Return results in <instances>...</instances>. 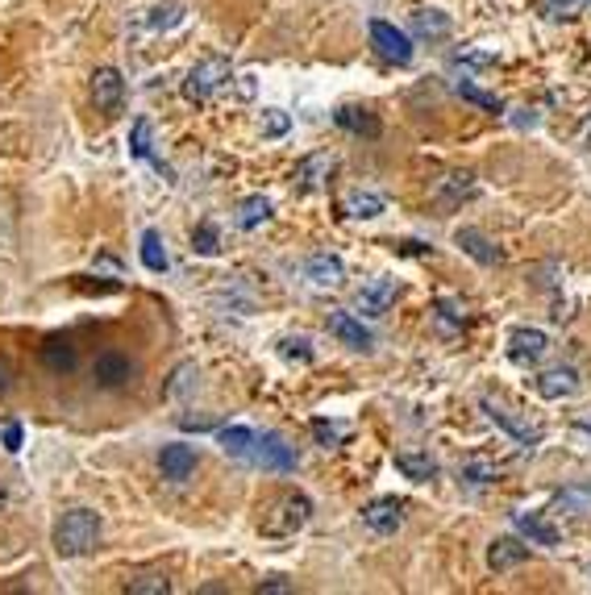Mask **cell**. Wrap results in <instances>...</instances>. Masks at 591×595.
Instances as JSON below:
<instances>
[{
    "label": "cell",
    "instance_id": "44",
    "mask_svg": "<svg viewBox=\"0 0 591 595\" xmlns=\"http://www.w3.org/2000/svg\"><path fill=\"white\" fill-rule=\"evenodd\" d=\"M279 591H292V583H284V579H266V583H258V595H279Z\"/></svg>",
    "mask_w": 591,
    "mask_h": 595
},
{
    "label": "cell",
    "instance_id": "30",
    "mask_svg": "<svg viewBox=\"0 0 591 595\" xmlns=\"http://www.w3.org/2000/svg\"><path fill=\"white\" fill-rule=\"evenodd\" d=\"M454 92H458V96H463V100H471V105L487 108V113H504V100H500V96H492V92L475 88L471 79H458V84H454Z\"/></svg>",
    "mask_w": 591,
    "mask_h": 595
},
{
    "label": "cell",
    "instance_id": "36",
    "mask_svg": "<svg viewBox=\"0 0 591 595\" xmlns=\"http://www.w3.org/2000/svg\"><path fill=\"white\" fill-rule=\"evenodd\" d=\"M292 129V117H287L284 108H263V134L266 137H284Z\"/></svg>",
    "mask_w": 591,
    "mask_h": 595
},
{
    "label": "cell",
    "instance_id": "42",
    "mask_svg": "<svg viewBox=\"0 0 591 595\" xmlns=\"http://www.w3.org/2000/svg\"><path fill=\"white\" fill-rule=\"evenodd\" d=\"M13 391V367H9V358H0V400Z\"/></svg>",
    "mask_w": 591,
    "mask_h": 595
},
{
    "label": "cell",
    "instance_id": "18",
    "mask_svg": "<svg viewBox=\"0 0 591 595\" xmlns=\"http://www.w3.org/2000/svg\"><path fill=\"white\" fill-rule=\"evenodd\" d=\"M525 558H529V546H521L516 537H496L492 550H487V566H492V570H513Z\"/></svg>",
    "mask_w": 591,
    "mask_h": 595
},
{
    "label": "cell",
    "instance_id": "43",
    "mask_svg": "<svg viewBox=\"0 0 591 595\" xmlns=\"http://www.w3.org/2000/svg\"><path fill=\"white\" fill-rule=\"evenodd\" d=\"M21 438H25V433H21V425H9V429H5V449H9V454H17Z\"/></svg>",
    "mask_w": 591,
    "mask_h": 595
},
{
    "label": "cell",
    "instance_id": "8",
    "mask_svg": "<svg viewBox=\"0 0 591 595\" xmlns=\"http://www.w3.org/2000/svg\"><path fill=\"white\" fill-rule=\"evenodd\" d=\"M92 100H96L100 113H121V100H125V79L117 67H96L92 76Z\"/></svg>",
    "mask_w": 591,
    "mask_h": 595
},
{
    "label": "cell",
    "instance_id": "40",
    "mask_svg": "<svg viewBox=\"0 0 591 595\" xmlns=\"http://www.w3.org/2000/svg\"><path fill=\"white\" fill-rule=\"evenodd\" d=\"M313 438L329 449V446H337V441H342V429H337V425H329V420H313Z\"/></svg>",
    "mask_w": 591,
    "mask_h": 595
},
{
    "label": "cell",
    "instance_id": "2",
    "mask_svg": "<svg viewBox=\"0 0 591 595\" xmlns=\"http://www.w3.org/2000/svg\"><path fill=\"white\" fill-rule=\"evenodd\" d=\"M308 517H313V499L300 496V491H287V496H279L275 504L263 512V533L271 537H292L296 529H305Z\"/></svg>",
    "mask_w": 591,
    "mask_h": 595
},
{
    "label": "cell",
    "instance_id": "7",
    "mask_svg": "<svg viewBox=\"0 0 591 595\" xmlns=\"http://www.w3.org/2000/svg\"><path fill=\"white\" fill-rule=\"evenodd\" d=\"M337 171V155H329V150H316V155H305L300 163H296L292 171V184L305 187V192H316V187H326L329 176Z\"/></svg>",
    "mask_w": 591,
    "mask_h": 595
},
{
    "label": "cell",
    "instance_id": "24",
    "mask_svg": "<svg viewBox=\"0 0 591 595\" xmlns=\"http://www.w3.org/2000/svg\"><path fill=\"white\" fill-rule=\"evenodd\" d=\"M396 467H400L405 479H413V483H429V479L437 475V462L429 459V454H416V449H400V454H396Z\"/></svg>",
    "mask_w": 591,
    "mask_h": 595
},
{
    "label": "cell",
    "instance_id": "35",
    "mask_svg": "<svg viewBox=\"0 0 591 595\" xmlns=\"http://www.w3.org/2000/svg\"><path fill=\"white\" fill-rule=\"evenodd\" d=\"M184 21V9L179 5H158V9H150V30H171V25H179Z\"/></svg>",
    "mask_w": 591,
    "mask_h": 595
},
{
    "label": "cell",
    "instance_id": "10",
    "mask_svg": "<svg viewBox=\"0 0 591 595\" xmlns=\"http://www.w3.org/2000/svg\"><path fill=\"white\" fill-rule=\"evenodd\" d=\"M392 300H396V279L379 275V279H371V283H363V287H358L355 308L363 317H384L387 308H392Z\"/></svg>",
    "mask_w": 591,
    "mask_h": 595
},
{
    "label": "cell",
    "instance_id": "26",
    "mask_svg": "<svg viewBox=\"0 0 591 595\" xmlns=\"http://www.w3.org/2000/svg\"><path fill=\"white\" fill-rule=\"evenodd\" d=\"M266 217H271V200H266V196H246V200L237 205L234 221H237V229H258Z\"/></svg>",
    "mask_w": 591,
    "mask_h": 595
},
{
    "label": "cell",
    "instance_id": "25",
    "mask_svg": "<svg viewBox=\"0 0 591 595\" xmlns=\"http://www.w3.org/2000/svg\"><path fill=\"white\" fill-rule=\"evenodd\" d=\"M342 208H346L350 217H358V221H371V217L384 213V196L355 187V192H346V196H342Z\"/></svg>",
    "mask_w": 591,
    "mask_h": 595
},
{
    "label": "cell",
    "instance_id": "34",
    "mask_svg": "<svg viewBox=\"0 0 591 595\" xmlns=\"http://www.w3.org/2000/svg\"><path fill=\"white\" fill-rule=\"evenodd\" d=\"M129 155L134 158H150V121L138 117L134 129H129Z\"/></svg>",
    "mask_w": 591,
    "mask_h": 595
},
{
    "label": "cell",
    "instance_id": "13",
    "mask_svg": "<svg viewBox=\"0 0 591 595\" xmlns=\"http://www.w3.org/2000/svg\"><path fill=\"white\" fill-rule=\"evenodd\" d=\"M400 520H405V504L392 496L384 499H371V504L363 508V525L375 529V533H396L400 529Z\"/></svg>",
    "mask_w": 591,
    "mask_h": 595
},
{
    "label": "cell",
    "instance_id": "31",
    "mask_svg": "<svg viewBox=\"0 0 591 595\" xmlns=\"http://www.w3.org/2000/svg\"><path fill=\"white\" fill-rule=\"evenodd\" d=\"M142 263H146V271H167V250H163V237L155 229L142 234Z\"/></svg>",
    "mask_w": 591,
    "mask_h": 595
},
{
    "label": "cell",
    "instance_id": "5",
    "mask_svg": "<svg viewBox=\"0 0 591 595\" xmlns=\"http://www.w3.org/2000/svg\"><path fill=\"white\" fill-rule=\"evenodd\" d=\"M371 46L379 50L387 63H396V67H408V63H413V42H408V34L396 30L392 21H371Z\"/></svg>",
    "mask_w": 591,
    "mask_h": 595
},
{
    "label": "cell",
    "instance_id": "6",
    "mask_svg": "<svg viewBox=\"0 0 591 595\" xmlns=\"http://www.w3.org/2000/svg\"><path fill=\"white\" fill-rule=\"evenodd\" d=\"M483 412L500 425L508 438H516L521 446H537L542 441V425H533V420H525V417H516L513 408H504L500 400H492V396H483Z\"/></svg>",
    "mask_w": 591,
    "mask_h": 595
},
{
    "label": "cell",
    "instance_id": "4",
    "mask_svg": "<svg viewBox=\"0 0 591 595\" xmlns=\"http://www.w3.org/2000/svg\"><path fill=\"white\" fill-rule=\"evenodd\" d=\"M479 192V184H475L471 171H450V176H442L434 184V192H429V200H434L442 213H450V208H463L471 196Z\"/></svg>",
    "mask_w": 591,
    "mask_h": 595
},
{
    "label": "cell",
    "instance_id": "19",
    "mask_svg": "<svg viewBox=\"0 0 591 595\" xmlns=\"http://www.w3.org/2000/svg\"><path fill=\"white\" fill-rule=\"evenodd\" d=\"M554 508L566 512V517H575V520H591V483H571V488H562L558 499H554Z\"/></svg>",
    "mask_w": 591,
    "mask_h": 595
},
{
    "label": "cell",
    "instance_id": "29",
    "mask_svg": "<svg viewBox=\"0 0 591 595\" xmlns=\"http://www.w3.org/2000/svg\"><path fill=\"white\" fill-rule=\"evenodd\" d=\"M504 467L492 459H466L463 462V479H471V483H500Z\"/></svg>",
    "mask_w": 591,
    "mask_h": 595
},
{
    "label": "cell",
    "instance_id": "23",
    "mask_svg": "<svg viewBox=\"0 0 591 595\" xmlns=\"http://www.w3.org/2000/svg\"><path fill=\"white\" fill-rule=\"evenodd\" d=\"M516 529L529 537L533 546H546V550L558 546V529H554L550 520H542L537 512H516Z\"/></svg>",
    "mask_w": 591,
    "mask_h": 595
},
{
    "label": "cell",
    "instance_id": "22",
    "mask_svg": "<svg viewBox=\"0 0 591 595\" xmlns=\"http://www.w3.org/2000/svg\"><path fill=\"white\" fill-rule=\"evenodd\" d=\"M334 121H337L342 129H350V134H358V137H379V129H384L375 113H366V108H355V105L337 108Z\"/></svg>",
    "mask_w": 591,
    "mask_h": 595
},
{
    "label": "cell",
    "instance_id": "27",
    "mask_svg": "<svg viewBox=\"0 0 591 595\" xmlns=\"http://www.w3.org/2000/svg\"><path fill=\"white\" fill-rule=\"evenodd\" d=\"M413 34H421V38H446L450 34V17L442 9H421L413 13Z\"/></svg>",
    "mask_w": 591,
    "mask_h": 595
},
{
    "label": "cell",
    "instance_id": "39",
    "mask_svg": "<svg viewBox=\"0 0 591 595\" xmlns=\"http://www.w3.org/2000/svg\"><path fill=\"white\" fill-rule=\"evenodd\" d=\"M279 354H284V358H300V362L313 358V350H308L305 338H284V342H279Z\"/></svg>",
    "mask_w": 591,
    "mask_h": 595
},
{
    "label": "cell",
    "instance_id": "9",
    "mask_svg": "<svg viewBox=\"0 0 591 595\" xmlns=\"http://www.w3.org/2000/svg\"><path fill=\"white\" fill-rule=\"evenodd\" d=\"M546 350H550V338L542 329H513V338H508V358L516 367H537Z\"/></svg>",
    "mask_w": 591,
    "mask_h": 595
},
{
    "label": "cell",
    "instance_id": "46",
    "mask_svg": "<svg viewBox=\"0 0 591 595\" xmlns=\"http://www.w3.org/2000/svg\"><path fill=\"white\" fill-rule=\"evenodd\" d=\"M575 142H579V146H591V117L579 126V134H575Z\"/></svg>",
    "mask_w": 591,
    "mask_h": 595
},
{
    "label": "cell",
    "instance_id": "20",
    "mask_svg": "<svg viewBox=\"0 0 591 595\" xmlns=\"http://www.w3.org/2000/svg\"><path fill=\"white\" fill-rule=\"evenodd\" d=\"M454 242L463 246L475 263H483V267H492L496 258H500V250L492 246V237L483 234V229H471V225H466V229H458V234H454Z\"/></svg>",
    "mask_w": 591,
    "mask_h": 595
},
{
    "label": "cell",
    "instance_id": "15",
    "mask_svg": "<svg viewBox=\"0 0 591 595\" xmlns=\"http://www.w3.org/2000/svg\"><path fill=\"white\" fill-rule=\"evenodd\" d=\"M579 391V371L575 367H550V371L537 375V396L546 400H566Z\"/></svg>",
    "mask_w": 591,
    "mask_h": 595
},
{
    "label": "cell",
    "instance_id": "37",
    "mask_svg": "<svg viewBox=\"0 0 591 595\" xmlns=\"http://www.w3.org/2000/svg\"><path fill=\"white\" fill-rule=\"evenodd\" d=\"M192 242H196L200 254H217V250H221L217 225H213V221H200V225H196V234H192Z\"/></svg>",
    "mask_w": 591,
    "mask_h": 595
},
{
    "label": "cell",
    "instance_id": "33",
    "mask_svg": "<svg viewBox=\"0 0 591 595\" xmlns=\"http://www.w3.org/2000/svg\"><path fill=\"white\" fill-rule=\"evenodd\" d=\"M196 379H200L196 362H179L175 375H171V383H167V396H187V391L196 388Z\"/></svg>",
    "mask_w": 591,
    "mask_h": 595
},
{
    "label": "cell",
    "instance_id": "14",
    "mask_svg": "<svg viewBox=\"0 0 591 595\" xmlns=\"http://www.w3.org/2000/svg\"><path fill=\"white\" fill-rule=\"evenodd\" d=\"M158 470H163V479L179 483V479H187L196 470V449L184 446V441H171V446H163V454H158Z\"/></svg>",
    "mask_w": 591,
    "mask_h": 595
},
{
    "label": "cell",
    "instance_id": "38",
    "mask_svg": "<svg viewBox=\"0 0 591 595\" xmlns=\"http://www.w3.org/2000/svg\"><path fill=\"white\" fill-rule=\"evenodd\" d=\"M454 63H458V67H492L496 55L492 50H483V46H463L454 55Z\"/></svg>",
    "mask_w": 591,
    "mask_h": 595
},
{
    "label": "cell",
    "instance_id": "17",
    "mask_svg": "<svg viewBox=\"0 0 591 595\" xmlns=\"http://www.w3.org/2000/svg\"><path fill=\"white\" fill-rule=\"evenodd\" d=\"M305 275L316 283V287H342L346 267H342L337 254H313V258L305 263Z\"/></svg>",
    "mask_w": 591,
    "mask_h": 595
},
{
    "label": "cell",
    "instance_id": "21",
    "mask_svg": "<svg viewBox=\"0 0 591 595\" xmlns=\"http://www.w3.org/2000/svg\"><path fill=\"white\" fill-rule=\"evenodd\" d=\"M42 362H46V371H55V375H71L75 371V362H79V354H75V346H71L67 338H50V342L42 346Z\"/></svg>",
    "mask_w": 591,
    "mask_h": 595
},
{
    "label": "cell",
    "instance_id": "16",
    "mask_svg": "<svg viewBox=\"0 0 591 595\" xmlns=\"http://www.w3.org/2000/svg\"><path fill=\"white\" fill-rule=\"evenodd\" d=\"M329 333H334V338H342L350 350H371V346H375L371 329H366L358 317H350V313H329Z\"/></svg>",
    "mask_w": 591,
    "mask_h": 595
},
{
    "label": "cell",
    "instance_id": "1",
    "mask_svg": "<svg viewBox=\"0 0 591 595\" xmlns=\"http://www.w3.org/2000/svg\"><path fill=\"white\" fill-rule=\"evenodd\" d=\"M96 541H100V517L88 512V508H71V512H63L59 525H55V550H59L63 558L92 554Z\"/></svg>",
    "mask_w": 591,
    "mask_h": 595
},
{
    "label": "cell",
    "instance_id": "45",
    "mask_svg": "<svg viewBox=\"0 0 591 595\" xmlns=\"http://www.w3.org/2000/svg\"><path fill=\"white\" fill-rule=\"evenodd\" d=\"M237 92H242V96H255V76H237Z\"/></svg>",
    "mask_w": 591,
    "mask_h": 595
},
{
    "label": "cell",
    "instance_id": "41",
    "mask_svg": "<svg viewBox=\"0 0 591 595\" xmlns=\"http://www.w3.org/2000/svg\"><path fill=\"white\" fill-rule=\"evenodd\" d=\"M546 9H550L554 17H575V13L583 9V0H546Z\"/></svg>",
    "mask_w": 591,
    "mask_h": 595
},
{
    "label": "cell",
    "instance_id": "12",
    "mask_svg": "<svg viewBox=\"0 0 591 595\" xmlns=\"http://www.w3.org/2000/svg\"><path fill=\"white\" fill-rule=\"evenodd\" d=\"M134 371H138V367H134L125 354H117V350L96 354V362H92V375H96L100 388H125V383L134 379Z\"/></svg>",
    "mask_w": 591,
    "mask_h": 595
},
{
    "label": "cell",
    "instance_id": "47",
    "mask_svg": "<svg viewBox=\"0 0 591 595\" xmlns=\"http://www.w3.org/2000/svg\"><path fill=\"white\" fill-rule=\"evenodd\" d=\"M5 499H9V496H5V479H0V508H5Z\"/></svg>",
    "mask_w": 591,
    "mask_h": 595
},
{
    "label": "cell",
    "instance_id": "3",
    "mask_svg": "<svg viewBox=\"0 0 591 595\" xmlns=\"http://www.w3.org/2000/svg\"><path fill=\"white\" fill-rule=\"evenodd\" d=\"M229 79H234V71H229V59H221V55H208V59H200L196 67L187 71L184 96L187 100H208V96H217Z\"/></svg>",
    "mask_w": 591,
    "mask_h": 595
},
{
    "label": "cell",
    "instance_id": "28",
    "mask_svg": "<svg viewBox=\"0 0 591 595\" xmlns=\"http://www.w3.org/2000/svg\"><path fill=\"white\" fill-rule=\"evenodd\" d=\"M255 429H246V425H229V429H221V446H225V454H234V459H246L250 449H255Z\"/></svg>",
    "mask_w": 591,
    "mask_h": 595
},
{
    "label": "cell",
    "instance_id": "32",
    "mask_svg": "<svg viewBox=\"0 0 591 595\" xmlns=\"http://www.w3.org/2000/svg\"><path fill=\"white\" fill-rule=\"evenodd\" d=\"M129 595H167L171 591V579L167 575H138L125 583Z\"/></svg>",
    "mask_w": 591,
    "mask_h": 595
},
{
    "label": "cell",
    "instance_id": "11",
    "mask_svg": "<svg viewBox=\"0 0 591 595\" xmlns=\"http://www.w3.org/2000/svg\"><path fill=\"white\" fill-rule=\"evenodd\" d=\"M255 462L263 470H292L296 467V449L287 446L279 433H263V438H255Z\"/></svg>",
    "mask_w": 591,
    "mask_h": 595
}]
</instances>
